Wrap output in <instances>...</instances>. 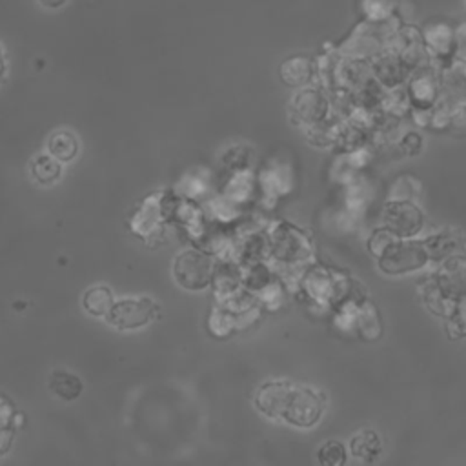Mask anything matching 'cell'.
I'll return each instance as SVG.
<instances>
[{"instance_id": "obj_1", "label": "cell", "mask_w": 466, "mask_h": 466, "mask_svg": "<svg viewBox=\"0 0 466 466\" xmlns=\"http://www.w3.org/2000/svg\"><path fill=\"white\" fill-rule=\"evenodd\" d=\"M213 275L209 258L200 251H184L175 262V277L187 289L204 288Z\"/></svg>"}, {"instance_id": "obj_2", "label": "cell", "mask_w": 466, "mask_h": 466, "mask_svg": "<svg viewBox=\"0 0 466 466\" xmlns=\"http://www.w3.org/2000/svg\"><path fill=\"white\" fill-rule=\"evenodd\" d=\"M422 40L430 56L437 60H450L457 51L455 29L444 20H431L422 29Z\"/></svg>"}, {"instance_id": "obj_3", "label": "cell", "mask_w": 466, "mask_h": 466, "mask_svg": "<svg viewBox=\"0 0 466 466\" xmlns=\"http://www.w3.org/2000/svg\"><path fill=\"white\" fill-rule=\"evenodd\" d=\"M155 311V306L147 299H126L116 304H113L111 311L107 313V319L113 326L129 329V328H138L144 326L151 320Z\"/></svg>"}, {"instance_id": "obj_4", "label": "cell", "mask_w": 466, "mask_h": 466, "mask_svg": "<svg viewBox=\"0 0 466 466\" xmlns=\"http://www.w3.org/2000/svg\"><path fill=\"white\" fill-rule=\"evenodd\" d=\"M439 95V82L435 73L428 66H420L415 69L410 87H408V96L417 107L428 109Z\"/></svg>"}, {"instance_id": "obj_5", "label": "cell", "mask_w": 466, "mask_h": 466, "mask_svg": "<svg viewBox=\"0 0 466 466\" xmlns=\"http://www.w3.org/2000/svg\"><path fill=\"white\" fill-rule=\"evenodd\" d=\"M166 215V204L160 200V195H153L137 209L131 220V228L142 237L153 235L160 229L162 218Z\"/></svg>"}, {"instance_id": "obj_6", "label": "cell", "mask_w": 466, "mask_h": 466, "mask_svg": "<svg viewBox=\"0 0 466 466\" xmlns=\"http://www.w3.org/2000/svg\"><path fill=\"white\" fill-rule=\"evenodd\" d=\"M315 75V62L309 56H291L282 62L280 76L289 86H304Z\"/></svg>"}, {"instance_id": "obj_7", "label": "cell", "mask_w": 466, "mask_h": 466, "mask_svg": "<svg viewBox=\"0 0 466 466\" xmlns=\"http://www.w3.org/2000/svg\"><path fill=\"white\" fill-rule=\"evenodd\" d=\"M295 107L299 111V116L304 120H319L328 111V102L317 89H304L295 98Z\"/></svg>"}, {"instance_id": "obj_8", "label": "cell", "mask_w": 466, "mask_h": 466, "mask_svg": "<svg viewBox=\"0 0 466 466\" xmlns=\"http://www.w3.org/2000/svg\"><path fill=\"white\" fill-rule=\"evenodd\" d=\"M84 308L96 317H104L111 311L113 308V293L109 291V288L106 286H96L91 288L86 295H84Z\"/></svg>"}, {"instance_id": "obj_9", "label": "cell", "mask_w": 466, "mask_h": 466, "mask_svg": "<svg viewBox=\"0 0 466 466\" xmlns=\"http://www.w3.org/2000/svg\"><path fill=\"white\" fill-rule=\"evenodd\" d=\"M49 151L56 160L67 162L71 160L76 151H78V144L75 135L67 133V131H58L49 138Z\"/></svg>"}, {"instance_id": "obj_10", "label": "cell", "mask_w": 466, "mask_h": 466, "mask_svg": "<svg viewBox=\"0 0 466 466\" xmlns=\"http://www.w3.org/2000/svg\"><path fill=\"white\" fill-rule=\"evenodd\" d=\"M33 175L36 177L38 182L42 184H51L60 177V164L56 162L55 157H47V155H40L35 162H33Z\"/></svg>"}, {"instance_id": "obj_11", "label": "cell", "mask_w": 466, "mask_h": 466, "mask_svg": "<svg viewBox=\"0 0 466 466\" xmlns=\"http://www.w3.org/2000/svg\"><path fill=\"white\" fill-rule=\"evenodd\" d=\"M51 388L56 391V395L64 399H75L80 393V382L75 375L69 373H55L51 380Z\"/></svg>"}, {"instance_id": "obj_12", "label": "cell", "mask_w": 466, "mask_h": 466, "mask_svg": "<svg viewBox=\"0 0 466 466\" xmlns=\"http://www.w3.org/2000/svg\"><path fill=\"white\" fill-rule=\"evenodd\" d=\"M359 5L364 20H388L393 16V9L388 0H360Z\"/></svg>"}, {"instance_id": "obj_13", "label": "cell", "mask_w": 466, "mask_h": 466, "mask_svg": "<svg viewBox=\"0 0 466 466\" xmlns=\"http://www.w3.org/2000/svg\"><path fill=\"white\" fill-rule=\"evenodd\" d=\"M351 450L359 457L371 459V455L379 453L380 444H379V439H377V435L373 431H364V433L355 435V439L351 442Z\"/></svg>"}, {"instance_id": "obj_14", "label": "cell", "mask_w": 466, "mask_h": 466, "mask_svg": "<svg viewBox=\"0 0 466 466\" xmlns=\"http://www.w3.org/2000/svg\"><path fill=\"white\" fill-rule=\"evenodd\" d=\"M322 450L329 451V457H324L322 462H328V464H340V462H344V448H342V444L331 441Z\"/></svg>"}, {"instance_id": "obj_15", "label": "cell", "mask_w": 466, "mask_h": 466, "mask_svg": "<svg viewBox=\"0 0 466 466\" xmlns=\"http://www.w3.org/2000/svg\"><path fill=\"white\" fill-rule=\"evenodd\" d=\"M9 415H11V406L5 402V399L0 397V424H7Z\"/></svg>"}, {"instance_id": "obj_16", "label": "cell", "mask_w": 466, "mask_h": 466, "mask_svg": "<svg viewBox=\"0 0 466 466\" xmlns=\"http://www.w3.org/2000/svg\"><path fill=\"white\" fill-rule=\"evenodd\" d=\"M9 446V433L5 431V424H0V453Z\"/></svg>"}, {"instance_id": "obj_17", "label": "cell", "mask_w": 466, "mask_h": 466, "mask_svg": "<svg viewBox=\"0 0 466 466\" xmlns=\"http://www.w3.org/2000/svg\"><path fill=\"white\" fill-rule=\"evenodd\" d=\"M44 7H47V9H58V7H62L67 0H38Z\"/></svg>"}, {"instance_id": "obj_18", "label": "cell", "mask_w": 466, "mask_h": 466, "mask_svg": "<svg viewBox=\"0 0 466 466\" xmlns=\"http://www.w3.org/2000/svg\"><path fill=\"white\" fill-rule=\"evenodd\" d=\"M4 76H5V58H4V51L0 47V82L4 80Z\"/></svg>"}]
</instances>
